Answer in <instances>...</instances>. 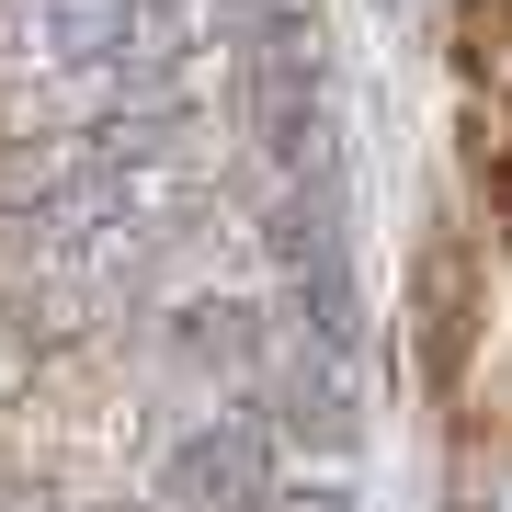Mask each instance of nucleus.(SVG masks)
<instances>
[{
    "mask_svg": "<svg viewBox=\"0 0 512 512\" xmlns=\"http://www.w3.org/2000/svg\"><path fill=\"white\" fill-rule=\"evenodd\" d=\"M478 330H490V262H478V239L456 217H433L421 251H410V353H421V387H433V399L467 387Z\"/></svg>",
    "mask_w": 512,
    "mask_h": 512,
    "instance_id": "f257e3e1",
    "label": "nucleus"
},
{
    "mask_svg": "<svg viewBox=\"0 0 512 512\" xmlns=\"http://www.w3.org/2000/svg\"><path fill=\"white\" fill-rule=\"evenodd\" d=\"M456 160H467V194L490 217V239H512V103H467Z\"/></svg>",
    "mask_w": 512,
    "mask_h": 512,
    "instance_id": "f03ea898",
    "label": "nucleus"
},
{
    "mask_svg": "<svg viewBox=\"0 0 512 512\" xmlns=\"http://www.w3.org/2000/svg\"><path fill=\"white\" fill-rule=\"evenodd\" d=\"M456 69L467 103H512V0H456Z\"/></svg>",
    "mask_w": 512,
    "mask_h": 512,
    "instance_id": "7ed1b4c3",
    "label": "nucleus"
}]
</instances>
